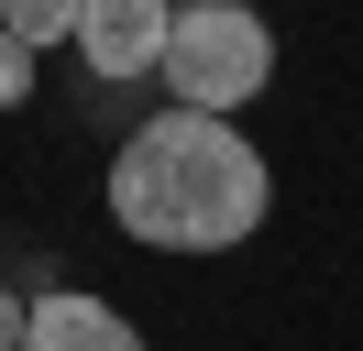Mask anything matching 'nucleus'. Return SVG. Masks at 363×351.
<instances>
[{
    "label": "nucleus",
    "instance_id": "nucleus-5",
    "mask_svg": "<svg viewBox=\"0 0 363 351\" xmlns=\"http://www.w3.org/2000/svg\"><path fill=\"white\" fill-rule=\"evenodd\" d=\"M0 33L23 44V55H45V44H77V0H11V11H0Z\"/></svg>",
    "mask_w": 363,
    "mask_h": 351
},
{
    "label": "nucleus",
    "instance_id": "nucleus-3",
    "mask_svg": "<svg viewBox=\"0 0 363 351\" xmlns=\"http://www.w3.org/2000/svg\"><path fill=\"white\" fill-rule=\"evenodd\" d=\"M165 33H177V11H165V0H77V55H89L99 88L165 77Z\"/></svg>",
    "mask_w": 363,
    "mask_h": 351
},
{
    "label": "nucleus",
    "instance_id": "nucleus-6",
    "mask_svg": "<svg viewBox=\"0 0 363 351\" xmlns=\"http://www.w3.org/2000/svg\"><path fill=\"white\" fill-rule=\"evenodd\" d=\"M23 99H33V55L0 33V110H23Z\"/></svg>",
    "mask_w": 363,
    "mask_h": 351
},
{
    "label": "nucleus",
    "instance_id": "nucleus-1",
    "mask_svg": "<svg viewBox=\"0 0 363 351\" xmlns=\"http://www.w3.org/2000/svg\"><path fill=\"white\" fill-rule=\"evenodd\" d=\"M264 154L242 143V121H199V110H155L111 165V219L155 253H231L264 231Z\"/></svg>",
    "mask_w": 363,
    "mask_h": 351
},
{
    "label": "nucleus",
    "instance_id": "nucleus-7",
    "mask_svg": "<svg viewBox=\"0 0 363 351\" xmlns=\"http://www.w3.org/2000/svg\"><path fill=\"white\" fill-rule=\"evenodd\" d=\"M33 340V297H11V285H0V351H23Z\"/></svg>",
    "mask_w": 363,
    "mask_h": 351
},
{
    "label": "nucleus",
    "instance_id": "nucleus-4",
    "mask_svg": "<svg viewBox=\"0 0 363 351\" xmlns=\"http://www.w3.org/2000/svg\"><path fill=\"white\" fill-rule=\"evenodd\" d=\"M23 351H143V329L121 318L111 297H89V285H45L33 297V340Z\"/></svg>",
    "mask_w": 363,
    "mask_h": 351
},
{
    "label": "nucleus",
    "instance_id": "nucleus-2",
    "mask_svg": "<svg viewBox=\"0 0 363 351\" xmlns=\"http://www.w3.org/2000/svg\"><path fill=\"white\" fill-rule=\"evenodd\" d=\"M264 77H275L264 11H242V0H199V11H177V33H165V110L231 121V110L264 99Z\"/></svg>",
    "mask_w": 363,
    "mask_h": 351
}]
</instances>
